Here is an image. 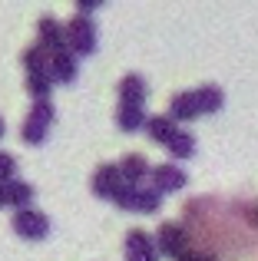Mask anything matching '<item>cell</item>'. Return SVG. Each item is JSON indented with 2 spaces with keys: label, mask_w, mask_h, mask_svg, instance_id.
Instances as JSON below:
<instances>
[{
  "label": "cell",
  "mask_w": 258,
  "mask_h": 261,
  "mask_svg": "<svg viewBox=\"0 0 258 261\" xmlns=\"http://www.w3.org/2000/svg\"><path fill=\"white\" fill-rule=\"evenodd\" d=\"M93 195L96 198H106V202H113V195H116L119 189H123V175H119V166L116 162H103V166L93 172Z\"/></svg>",
  "instance_id": "cell-9"
},
{
  "label": "cell",
  "mask_w": 258,
  "mask_h": 261,
  "mask_svg": "<svg viewBox=\"0 0 258 261\" xmlns=\"http://www.w3.org/2000/svg\"><path fill=\"white\" fill-rule=\"evenodd\" d=\"M50 73H27V93L33 96V102L37 99H50Z\"/></svg>",
  "instance_id": "cell-19"
},
{
  "label": "cell",
  "mask_w": 258,
  "mask_h": 261,
  "mask_svg": "<svg viewBox=\"0 0 258 261\" xmlns=\"http://www.w3.org/2000/svg\"><path fill=\"white\" fill-rule=\"evenodd\" d=\"M152 242H156V251H159V258H179V255H186V251H189L186 231H182L175 222H166V225H162V228L152 235Z\"/></svg>",
  "instance_id": "cell-6"
},
{
  "label": "cell",
  "mask_w": 258,
  "mask_h": 261,
  "mask_svg": "<svg viewBox=\"0 0 258 261\" xmlns=\"http://www.w3.org/2000/svg\"><path fill=\"white\" fill-rule=\"evenodd\" d=\"M146 133H149V139H152V142L169 146V139L179 133V126H175L169 116H149V119H146Z\"/></svg>",
  "instance_id": "cell-15"
},
{
  "label": "cell",
  "mask_w": 258,
  "mask_h": 261,
  "mask_svg": "<svg viewBox=\"0 0 258 261\" xmlns=\"http://www.w3.org/2000/svg\"><path fill=\"white\" fill-rule=\"evenodd\" d=\"M10 178H17V159L0 149V182H10Z\"/></svg>",
  "instance_id": "cell-21"
},
{
  "label": "cell",
  "mask_w": 258,
  "mask_h": 261,
  "mask_svg": "<svg viewBox=\"0 0 258 261\" xmlns=\"http://www.w3.org/2000/svg\"><path fill=\"white\" fill-rule=\"evenodd\" d=\"M166 149H169L172 159H192V155H195V136L189 133V129H179V133L169 139Z\"/></svg>",
  "instance_id": "cell-18"
},
{
  "label": "cell",
  "mask_w": 258,
  "mask_h": 261,
  "mask_svg": "<svg viewBox=\"0 0 258 261\" xmlns=\"http://www.w3.org/2000/svg\"><path fill=\"white\" fill-rule=\"evenodd\" d=\"M37 46L43 53L66 50V27L60 23L57 17H40V23H37Z\"/></svg>",
  "instance_id": "cell-7"
},
{
  "label": "cell",
  "mask_w": 258,
  "mask_h": 261,
  "mask_svg": "<svg viewBox=\"0 0 258 261\" xmlns=\"http://www.w3.org/2000/svg\"><path fill=\"white\" fill-rule=\"evenodd\" d=\"M146 80L139 73H129V76L119 80V106H146Z\"/></svg>",
  "instance_id": "cell-12"
},
{
  "label": "cell",
  "mask_w": 258,
  "mask_h": 261,
  "mask_svg": "<svg viewBox=\"0 0 258 261\" xmlns=\"http://www.w3.org/2000/svg\"><path fill=\"white\" fill-rule=\"evenodd\" d=\"M126 261H159L156 242L146 228H133L126 235Z\"/></svg>",
  "instance_id": "cell-10"
},
{
  "label": "cell",
  "mask_w": 258,
  "mask_h": 261,
  "mask_svg": "<svg viewBox=\"0 0 258 261\" xmlns=\"http://www.w3.org/2000/svg\"><path fill=\"white\" fill-rule=\"evenodd\" d=\"M169 119L179 126V122H192V119H199V109H195V99H192V93H175L172 99H169Z\"/></svg>",
  "instance_id": "cell-14"
},
{
  "label": "cell",
  "mask_w": 258,
  "mask_h": 261,
  "mask_svg": "<svg viewBox=\"0 0 258 261\" xmlns=\"http://www.w3.org/2000/svg\"><path fill=\"white\" fill-rule=\"evenodd\" d=\"M20 60H23V73H46V53L40 50L37 43H33V46H27Z\"/></svg>",
  "instance_id": "cell-20"
},
{
  "label": "cell",
  "mask_w": 258,
  "mask_h": 261,
  "mask_svg": "<svg viewBox=\"0 0 258 261\" xmlns=\"http://www.w3.org/2000/svg\"><path fill=\"white\" fill-rule=\"evenodd\" d=\"M116 166H119V175H123V185H146L149 172H152V166L146 162V155H139V152L126 155V159L116 162Z\"/></svg>",
  "instance_id": "cell-11"
},
{
  "label": "cell",
  "mask_w": 258,
  "mask_h": 261,
  "mask_svg": "<svg viewBox=\"0 0 258 261\" xmlns=\"http://www.w3.org/2000/svg\"><path fill=\"white\" fill-rule=\"evenodd\" d=\"M13 231H17L23 242H43L46 235H50V218L43 215L40 208H20V212H13Z\"/></svg>",
  "instance_id": "cell-4"
},
{
  "label": "cell",
  "mask_w": 258,
  "mask_h": 261,
  "mask_svg": "<svg viewBox=\"0 0 258 261\" xmlns=\"http://www.w3.org/2000/svg\"><path fill=\"white\" fill-rule=\"evenodd\" d=\"M192 99H195L199 116H212V113H219V109L225 106V93H222L215 83H205V86L192 89Z\"/></svg>",
  "instance_id": "cell-13"
},
{
  "label": "cell",
  "mask_w": 258,
  "mask_h": 261,
  "mask_svg": "<svg viewBox=\"0 0 258 261\" xmlns=\"http://www.w3.org/2000/svg\"><path fill=\"white\" fill-rule=\"evenodd\" d=\"M116 126L123 133H136V129L146 126V109L142 106H119L116 109Z\"/></svg>",
  "instance_id": "cell-17"
},
{
  "label": "cell",
  "mask_w": 258,
  "mask_h": 261,
  "mask_svg": "<svg viewBox=\"0 0 258 261\" xmlns=\"http://www.w3.org/2000/svg\"><path fill=\"white\" fill-rule=\"evenodd\" d=\"M66 27V50L73 53V57H93L96 53V46H99V40H96V23H93L90 17H73L70 23H63Z\"/></svg>",
  "instance_id": "cell-3"
},
{
  "label": "cell",
  "mask_w": 258,
  "mask_h": 261,
  "mask_svg": "<svg viewBox=\"0 0 258 261\" xmlns=\"http://www.w3.org/2000/svg\"><path fill=\"white\" fill-rule=\"evenodd\" d=\"M186 182H189L186 169L172 166V162H162V166H152V172H149V185H152V189L159 192V195H172V192L186 189Z\"/></svg>",
  "instance_id": "cell-5"
},
{
  "label": "cell",
  "mask_w": 258,
  "mask_h": 261,
  "mask_svg": "<svg viewBox=\"0 0 258 261\" xmlns=\"http://www.w3.org/2000/svg\"><path fill=\"white\" fill-rule=\"evenodd\" d=\"M33 202V185L23 182V178H10L7 182V205H13V212L20 208H30Z\"/></svg>",
  "instance_id": "cell-16"
},
{
  "label": "cell",
  "mask_w": 258,
  "mask_h": 261,
  "mask_svg": "<svg viewBox=\"0 0 258 261\" xmlns=\"http://www.w3.org/2000/svg\"><path fill=\"white\" fill-rule=\"evenodd\" d=\"M46 73H50V83H73L80 73V63L70 50H57V53H46Z\"/></svg>",
  "instance_id": "cell-8"
},
{
  "label": "cell",
  "mask_w": 258,
  "mask_h": 261,
  "mask_svg": "<svg viewBox=\"0 0 258 261\" xmlns=\"http://www.w3.org/2000/svg\"><path fill=\"white\" fill-rule=\"evenodd\" d=\"M0 208H7V182H0Z\"/></svg>",
  "instance_id": "cell-23"
},
{
  "label": "cell",
  "mask_w": 258,
  "mask_h": 261,
  "mask_svg": "<svg viewBox=\"0 0 258 261\" xmlns=\"http://www.w3.org/2000/svg\"><path fill=\"white\" fill-rule=\"evenodd\" d=\"M53 119H57V109H53L50 99H37L30 106V113L23 116V126H20V139L27 146H43L46 133H50Z\"/></svg>",
  "instance_id": "cell-1"
},
{
  "label": "cell",
  "mask_w": 258,
  "mask_h": 261,
  "mask_svg": "<svg viewBox=\"0 0 258 261\" xmlns=\"http://www.w3.org/2000/svg\"><path fill=\"white\" fill-rule=\"evenodd\" d=\"M4 133H7V122H4V116H0V139H4Z\"/></svg>",
  "instance_id": "cell-24"
},
{
  "label": "cell",
  "mask_w": 258,
  "mask_h": 261,
  "mask_svg": "<svg viewBox=\"0 0 258 261\" xmlns=\"http://www.w3.org/2000/svg\"><path fill=\"white\" fill-rule=\"evenodd\" d=\"M113 205H119L123 212H136V215H152L162 208V195L152 185H123L113 195Z\"/></svg>",
  "instance_id": "cell-2"
},
{
  "label": "cell",
  "mask_w": 258,
  "mask_h": 261,
  "mask_svg": "<svg viewBox=\"0 0 258 261\" xmlns=\"http://www.w3.org/2000/svg\"><path fill=\"white\" fill-rule=\"evenodd\" d=\"M175 261H212V255H205V251L195 248V251H186V255H179Z\"/></svg>",
  "instance_id": "cell-22"
}]
</instances>
